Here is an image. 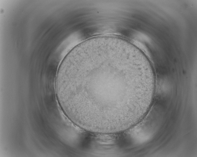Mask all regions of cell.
Returning a JSON list of instances; mask_svg holds the SVG:
<instances>
[{
    "label": "cell",
    "instance_id": "1",
    "mask_svg": "<svg viewBox=\"0 0 197 157\" xmlns=\"http://www.w3.org/2000/svg\"><path fill=\"white\" fill-rule=\"evenodd\" d=\"M156 77L149 60L121 37L101 36L73 48L60 64L57 99L74 124L92 133L110 135L137 123L152 102Z\"/></svg>",
    "mask_w": 197,
    "mask_h": 157
}]
</instances>
